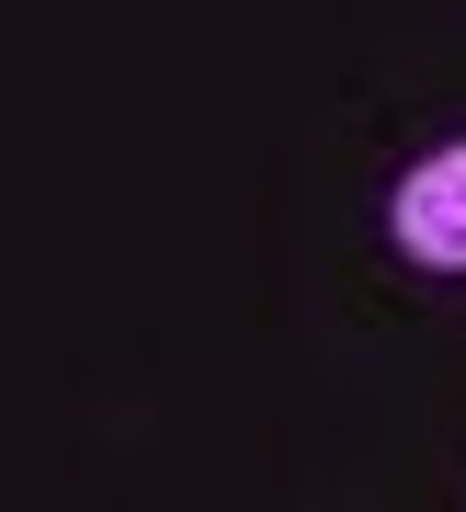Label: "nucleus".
Masks as SVG:
<instances>
[{
  "label": "nucleus",
  "instance_id": "nucleus-1",
  "mask_svg": "<svg viewBox=\"0 0 466 512\" xmlns=\"http://www.w3.org/2000/svg\"><path fill=\"white\" fill-rule=\"evenodd\" d=\"M387 228H398V251H410L421 274H466V137L398 171V194H387Z\"/></svg>",
  "mask_w": 466,
  "mask_h": 512
}]
</instances>
